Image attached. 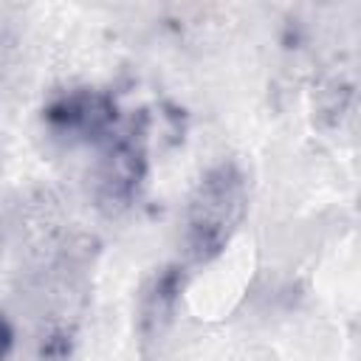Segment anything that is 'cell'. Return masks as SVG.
I'll return each mask as SVG.
<instances>
[{
	"mask_svg": "<svg viewBox=\"0 0 361 361\" xmlns=\"http://www.w3.org/2000/svg\"><path fill=\"white\" fill-rule=\"evenodd\" d=\"M248 214V180L237 161L212 164L189 192L183 212V248L192 262L217 259Z\"/></svg>",
	"mask_w": 361,
	"mask_h": 361,
	"instance_id": "6da1fadb",
	"label": "cell"
},
{
	"mask_svg": "<svg viewBox=\"0 0 361 361\" xmlns=\"http://www.w3.org/2000/svg\"><path fill=\"white\" fill-rule=\"evenodd\" d=\"M149 175V118L144 110L118 121L113 135L99 144L93 172V197L102 212L118 214L130 209Z\"/></svg>",
	"mask_w": 361,
	"mask_h": 361,
	"instance_id": "7a4b0ae2",
	"label": "cell"
},
{
	"mask_svg": "<svg viewBox=\"0 0 361 361\" xmlns=\"http://www.w3.org/2000/svg\"><path fill=\"white\" fill-rule=\"evenodd\" d=\"M42 127L51 138L76 147V144H102L113 135L121 121L118 102L99 87H68L54 93L42 104Z\"/></svg>",
	"mask_w": 361,
	"mask_h": 361,
	"instance_id": "3957f363",
	"label": "cell"
},
{
	"mask_svg": "<svg viewBox=\"0 0 361 361\" xmlns=\"http://www.w3.org/2000/svg\"><path fill=\"white\" fill-rule=\"evenodd\" d=\"M186 279H189L186 268L175 262L155 268L144 279L138 299H135V333L144 350L158 344L172 327L183 290H186Z\"/></svg>",
	"mask_w": 361,
	"mask_h": 361,
	"instance_id": "277c9868",
	"label": "cell"
},
{
	"mask_svg": "<svg viewBox=\"0 0 361 361\" xmlns=\"http://www.w3.org/2000/svg\"><path fill=\"white\" fill-rule=\"evenodd\" d=\"M11 350H14V327H11L8 316L0 310V361H8Z\"/></svg>",
	"mask_w": 361,
	"mask_h": 361,
	"instance_id": "5b68a950",
	"label": "cell"
}]
</instances>
